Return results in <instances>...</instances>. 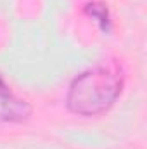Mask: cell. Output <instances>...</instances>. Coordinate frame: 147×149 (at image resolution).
Listing matches in <instances>:
<instances>
[{"label":"cell","mask_w":147,"mask_h":149,"mask_svg":"<svg viewBox=\"0 0 147 149\" xmlns=\"http://www.w3.org/2000/svg\"><path fill=\"white\" fill-rule=\"evenodd\" d=\"M30 113L31 108L26 101L0 88V125L21 123L30 116Z\"/></svg>","instance_id":"cell-2"},{"label":"cell","mask_w":147,"mask_h":149,"mask_svg":"<svg viewBox=\"0 0 147 149\" xmlns=\"http://www.w3.org/2000/svg\"><path fill=\"white\" fill-rule=\"evenodd\" d=\"M87 14L88 16H92L99 24H101V28L102 30H109L111 28V19H109V12H107V9L102 5V3H97V2H94V3H88L87 5Z\"/></svg>","instance_id":"cell-3"},{"label":"cell","mask_w":147,"mask_h":149,"mask_svg":"<svg viewBox=\"0 0 147 149\" xmlns=\"http://www.w3.org/2000/svg\"><path fill=\"white\" fill-rule=\"evenodd\" d=\"M123 88V76L109 66H95L78 74L69 85L68 108L74 114L97 116L118 101Z\"/></svg>","instance_id":"cell-1"}]
</instances>
